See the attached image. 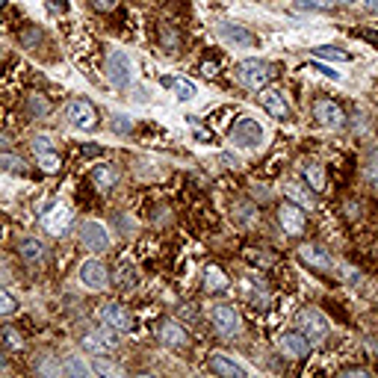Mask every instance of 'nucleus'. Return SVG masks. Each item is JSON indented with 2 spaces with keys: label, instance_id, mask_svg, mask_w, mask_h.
<instances>
[{
  "label": "nucleus",
  "instance_id": "4468645a",
  "mask_svg": "<svg viewBox=\"0 0 378 378\" xmlns=\"http://www.w3.org/2000/svg\"><path fill=\"white\" fill-rule=\"evenodd\" d=\"M278 222H281V228L290 233V236H302L305 233V213L298 204H281V210H278Z\"/></svg>",
  "mask_w": 378,
  "mask_h": 378
},
{
  "label": "nucleus",
  "instance_id": "f704fd0d",
  "mask_svg": "<svg viewBox=\"0 0 378 378\" xmlns=\"http://www.w3.org/2000/svg\"><path fill=\"white\" fill-rule=\"evenodd\" d=\"M36 369L42 372V375H48V372H51V375H59V372H63V367L53 364L51 357H38V361H36Z\"/></svg>",
  "mask_w": 378,
  "mask_h": 378
},
{
  "label": "nucleus",
  "instance_id": "c756f323",
  "mask_svg": "<svg viewBox=\"0 0 378 378\" xmlns=\"http://www.w3.org/2000/svg\"><path fill=\"white\" fill-rule=\"evenodd\" d=\"M160 38H163V48L169 53H177V48H181V38H177V33L169 24H160Z\"/></svg>",
  "mask_w": 378,
  "mask_h": 378
},
{
  "label": "nucleus",
  "instance_id": "9b49d317",
  "mask_svg": "<svg viewBox=\"0 0 378 378\" xmlns=\"http://www.w3.org/2000/svg\"><path fill=\"white\" fill-rule=\"evenodd\" d=\"M210 320H213V328L219 331V337H233L240 334V316L231 305H216L210 310Z\"/></svg>",
  "mask_w": 378,
  "mask_h": 378
},
{
  "label": "nucleus",
  "instance_id": "37998d69",
  "mask_svg": "<svg viewBox=\"0 0 378 378\" xmlns=\"http://www.w3.org/2000/svg\"><path fill=\"white\" fill-rule=\"evenodd\" d=\"M12 278V269H9V263H6V257L0 254V281H9Z\"/></svg>",
  "mask_w": 378,
  "mask_h": 378
},
{
  "label": "nucleus",
  "instance_id": "a19ab883",
  "mask_svg": "<svg viewBox=\"0 0 378 378\" xmlns=\"http://www.w3.org/2000/svg\"><path fill=\"white\" fill-rule=\"evenodd\" d=\"M89 4L98 9V12H112L118 6V0H89Z\"/></svg>",
  "mask_w": 378,
  "mask_h": 378
},
{
  "label": "nucleus",
  "instance_id": "f8f14e48",
  "mask_svg": "<svg viewBox=\"0 0 378 378\" xmlns=\"http://www.w3.org/2000/svg\"><path fill=\"white\" fill-rule=\"evenodd\" d=\"M261 104H263V110L272 118H278V122H287V118L293 115V110H290L281 89H261Z\"/></svg>",
  "mask_w": 378,
  "mask_h": 378
},
{
  "label": "nucleus",
  "instance_id": "c85d7f7f",
  "mask_svg": "<svg viewBox=\"0 0 378 378\" xmlns=\"http://www.w3.org/2000/svg\"><path fill=\"white\" fill-rule=\"evenodd\" d=\"M0 169H6L12 174H24V160L21 157H15V154H0Z\"/></svg>",
  "mask_w": 378,
  "mask_h": 378
},
{
  "label": "nucleus",
  "instance_id": "2eb2a0df",
  "mask_svg": "<svg viewBox=\"0 0 378 378\" xmlns=\"http://www.w3.org/2000/svg\"><path fill=\"white\" fill-rule=\"evenodd\" d=\"M101 320H104L107 328H112V331H118V334H125V331L133 328V316H130L122 305H104V308H101Z\"/></svg>",
  "mask_w": 378,
  "mask_h": 378
},
{
  "label": "nucleus",
  "instance_id": "6e6552de",
  "mask_svg": "<svg viewBox=\"0 0 378 378\" xmlns=\"http://www.w3.org/2000/svg\"><path fill=\"white\" fill-rule=\"evenodd\" d=\"M313 115L316 122H320L322 127H331V130H340L346 125V112L340 110V104L331 101V98H322V101L313 104Z\"/></svg>",
  "mask_w": 378,
  "mask_h": 378
},
{
  "label": "nucleus",
  "instance_id": "412c9836",
  "mask_svg": "<svg viewBox=\"0 0 378 378\" xmlns=\"http://www.w3.org/2000/svg\"><path fill=\"white\" fill-rule=\"evenodd\" d=\"M160 340L166 343V346H174V349H181V346H187V331L177 325V322H172V320H163L160 322Z\"/></svg>",
  "mask_w": 378,
  "mask_h": 378
},
{
  "label": "nucleus",
  "instance_id": "39448f33",
  "mask_svg": "<svg viewBox=\"0 0 378 378\" xmlns=\"http://www.w3.org/2000/svg\"><path fill=\"white\" fill-rule=\"evenodd\" d=\"M80 243L92 254H104L110 248V231H107V225L104 222H95V219L83 222L80 225Z\"/></svg>",
  "mask_w": 378,
  "mask_h": 378
},
{
  "label": "nucleus",
  "instance_id": "e433bc0d",
  "mask_svg": "<svg viewBox=\"0 0 378 378\" xmlns=\"http://www.w3.org/2000/svg\"><path fill=\"white\" fill-rule=\"evenodd\" d=\"M4 337H6V343H9L12 349H24V337L18 334V328H6Z\"/></svg>",
  "mask_w": 378,
  "mask_h": 378
},
{
  "label": "nucleus",
  "instance_id": "a18cd8bd",
  "mask_svg": "<svg viewBox=\"0 0 378 378\" xmlns=\"http://www.w3.org/2000/svg\"><path fill=\"white\" fill-rule=\"evenodd\" d=\"M364 6H367L369 12H378V0H364Z\"/></svg>",
  "mask_w": 378,
  "mask_h": 378
},
{
  "label": "nucleus",
  "instance_id": "58836bf2",
  "mask_svg": "<svg viewBox=\"0 0 378 378\" xmlns=\"http://www.w3.org/2000/svg\"><path fill=\"white\" fill-rule=\"evenodd\" d=\"M112 130L115 133H130V118L127 115H115L112 118Z\"/></svg>",
  "mask_w": 378,
  "mask_h": 378
},
{
  "label": "nucleus",
  "instance_id": "6ab92c4d",
  "mask_svg": "<svg viewBox=\"0 0 378 378\" xmlns=\"http://www.w3.org/2000/svg\"><path fill=\"white\" fill-rule=\"evenodd\" d=\"M210 369L216 375H228V378H246L248 375L246 367H240L236 361H231V357H225V355H213L210 357Z\"/></svg>",
  "mask_w": 378,
  "mask_h": 378
},
{
  "label": "nucleus",
  "instance_id": "2f4dec72",
  "mask_svg": "<svg viewBox=\"0 0 378 378\" xmlns=\"http://www.w3.org/2000/svg\"><path fill=\"white\" fill-rule=\"evenodd\" d=\"M30 148H33L36 154H45V151H53V139H51L48 133H36V136H33V142H30Z\"/></svg>",
  "mask_w": 378,
  "mask_h": 378
},
{
  "label": "nucleus",
  "instance_id": "473e14b6",
  "mask_svg": "<svg viewBox=\"0 0 378 378\" xmlns=\"http://www.w3.org/2000/svg\"><path fill=\"white\" fill-rule=\"evenodd\" d=\"M12 313H18L15 295H9L6 290H0V316H12Z\"/></svg>",
  "mask_w": 378,
  "mask_h": 378
},
{
  "label": "nucleus",
  "instance_id": "aec40b11",
  "mask_svg": "<svg viewBox=\"0 0 378 378\" xmlns=\"http://www.w3.org/2000/svg\"><path fill=\"white\" fill-rule=\"evenodd\" d=\"M284 195L290 198L293 204H298V207H302V210H313V207H316V198H313V192H308V187L295 184V181H287V184H284Z\"/></svg>",
  "mask_w": 378,
  "mask_h": 378
},
{
  "label": "nucleus",
  "instance_id": "dca6fc26",
  "mask_svg": "<svg viewBox=\"0 0 378 378\" xmlns=\"http://www.w3.org/2000/svg\"><path fill=\"white\" fill-rule=\"evenodd\" d=\"M278 346H281V352L287 357H308V352H310V340H308L302 331H287V334H281V337H278Z\"/></svg>",
  "mask_w": 378,
  "mask_h": 378
},
{
  "label": "nucleus",
  "instance_id": "f03ea898",
  "mask_svg": "<svg viewBox=\"0 0 378 378\" xmlns=\"http://www.w3.org/2000/svg\"><path fill=\"white\" fill-rule=\"evenodd\" d=\"M38 225H42L51 236H65L71 228V207L63 201H51L42 216H38Z\"/></svg>",
  "mask_w": 378,
  "mask_h": 378
},
{
  "label": "nucleus",
  "instance_id": "49530a36",
  "mask_svg": "<svg viewBox=\"0 0 378 378\" xmlns=\"http://www.w3.org/2000/svg\"><path fill=\"white\" fill-rule=\"evenodd\" d=\"M0 148H9V136L4 130H0Z\"/></svg>",
  "mask_w": 378,
  "mask_h": 378
},
{
  "label": "nucleus",
  "instance_id": "8fccbe9b",
  "mask_svg": "<svg viewBox=\"0 0 378 378\" xmlns=\"http://www.w3.org/2000/svg\"><path fill=\"white\" fill-rule=\"evenodd\" d=\"M346 4H355V0H346Z\"/></svg>",
  "mask_w": 378,
  "mask_h": 378
},
{
  "label": "nucleus",
  "instance_id": "423d86ee",
  "mask_svg": "<svg viewBox=\"0 0 378 378\" xmlns=\"http://www.w3.org/2000/svg\"><path fill=\"white\" fill-rule=\"evenodd\" d=\"M231 142L240 145V148H261V142H263L261 122H254V118H240V122L231 127Z\"/></svg>",
  "mask_w": 378,
  "mask_h": 378
},
{
  "label": "nucleus",
  "instance_id": "1a4fd4ad",
  "mask_svg": "<svg viewBox=\"0 0 378 378\" xmlns=\"http://www.w3.org/2000/svg\"><path fill=\"white\" fill-rule=\"evenodd\" d=\"M80 284L86 290H92V293L107 290V284H110L107 266L101 261H95V257H92V261H83V266H80Z\"/></svg>",
  "mask_w": 378,
  "mask_h": 378
},
{
  "label": "nucleus",
  "instance_id": "ddd939ff",
  "mask_svg": "<svg viewBox=\"0 0 378 378\" xmlns=\"http://www.w3.org/2000/svg\"><path fill=\"white\" fill-rule=\"evenodd\" d=\"M83 349L86 352H92V355H107V352H112L115 346H118V334L110 328V331H89V334H83Z\"/></svg>",
  "mask_w": 378,
  "mask_h": 378
},
{
  "label": "nucleus",
  "instance_id": "79ce46f5",
  "mask_svg": "<svg viewBox=\"0 0 378 378\" xmlns=\"http://www.w3.org/2000/svg\"><path fill=\"white\" fill-rule=\"evenodd\" d=\"M21 42H24V45L42 42V33H38V30H21Z\"/></svg>",
  "mask_w": 378,
  "mask_h": 378
},
{
  "label": "nucleus",
  "instance_id": "f3484780",
  "mask_svg": "<svg viewBox=\"0 0 378 378\" xmlns=\"http://www.w3.org/2000/svg\"><path fill=\"white\" fill-rule=\"evenodd\" d=\"M298 257H302L308 266H316V269H331V266H334L331 254H328L322 246H313V243H308V246L298 248Z\"/></svg>",
  "mask_w": 378,
  "mask_h": 378
},
{
  "label": "nucleus",
  "instance_id": "a878e982",
  "mask_svg": "<svg viewBox=\"0 0 378 378\" xmlns=\"http://www.w3.org/2000/svg\"><path fill=\"white\" fill-rule=\"evenodd\" d=\"M313 56H316V59H328V63H352V53H349V51H337V48H331V45L313 48Z\"/></svg>",
  "mask_w": 378,
  "mask_h": 378
},
{
  "label": "nucleus",
  "instance_id": "f257e3e1",
  "mask_svg": "<svg viewBox=\"0 0 378 378\" xmlns=\"http://www.w3.org/2000/svg\"><path fill=\"white\" fill-rule=\"evenodd\" d=\"M272 77H275V68L269 63H263V59H243V63L236 65V80L251 92L266 89Z\"/></svg>",
  "mask_w": 378,
  "mask_h": 378
},
{
  "label": "nucleus",
  "instance_id": "c9c22d12",
  "mask_svg": "<svg viewBox=\"0 0 378 378\" xmlns=\"http://www.w3.org/2000/svg\"><path fill=\"white\" fill-rule=\"evenodd\" d=\"M27 110H30L33 115H45V112H51V104H48V101H42L38 95H33L30 101H27Z\"/></svg>",
  "mask_w": 378,
  "mask_h": 378
},
{
  "label": "nucleus",
  "instance_id": "5701e85b",
  "mask_svg": "<svg viewBox=\"0 0 378 378\" xmlns=\"http://www.w3.org/2000/svg\"><path fill=\"white\" fill-rule=\"evenodd\" d=\"M204 287L210 293H228L231 290V281H228V275L219 269V266H207L204 269Z\"/></svg>",
  "mask_w": 378,
  "mask_h": 378
},
{
  "label": "nucleus",
  "instance_id": "7c9ffc66",
  "mask_svg": "<svg viewBox=\"0 0 378 378\" xmlns=\"http://www.w3.org/2000/svg\"><path fill=\"white\" fill-rule=\"evenodd\" d=\"M38 166H42V172H59V166H63V160H59V154L56 151H45V154H38Z\"/></svg>",
  "mask_w": 378,
  "mask_h": 378
},
{
  "label": "nucleus",
  "instance_id": "bb28decb",
  "mask_svg": "<svg viewBox=\"0 0 378 378\" xmlns=\"http://www.w3.org/2000/svg\"><path fill=\"white\" fill-rule=\"evenodd\" d=\"M63 372H68V375H77V378H86V375H92V364H86L83 357H65Z\"/></svg>",
  "mask_w": 378,
  "mask_h": 378
},
{
  "label": "nucleus",
  "instance_id": "a211bd4d",
  "mask_svg": "<svg viewBox=\"0 0 378 378\" xmlns=\"http://www.w3.org/2000/svg\"><path fill=\"white\" fill-rule=\"evenodd\" d=\"M18 254H21L27 263H42L48 248H45V243L38 240V236H24V240L18 243Z\"/></svg>",
  "mask_w": 378,
  "mask_h": 378
},
{
  "label": "nucleus",
  "instance_id": "3c124183",
  "mask_svg": "<svg viewBox=\"0 0 378 378\" xmlns=\"http://www.w3.org/2000/svg\"><path fill=\"white\" fill-rule=\"evenodd\" d=\"M0 233H4V231H0Z\"/></svg>",
  "mask_w": 378,
  "mask_h": 378
},
{
  "label": "nucleus",
  "instance_id": "c03bdc74",
  "mask_svg": "<svg viewBox=\"0 0 378 378\" xmlns=\"http://www.w3.org/2000/svg\"><path fill=\"white\" fill-rule=\"evenodd\" d=\"M48 4H51L56 12H65V0H48Z\"/></svg>",
  "mask_w": 378,
  "mask_h": 378
},
{
  "label": "nucleus",
  "instance_id": "ea45409f",
  "mask_svg": "<svg viewBox=\"0 0 378 378\" xmlns=\"http://www.w3.org/2000/svg\"><path fill=\"white\" fill-rule=\"evenodd\" d=\"M310 68H313V71H320V74H325V77H331V80H340V71H334L331 65H322V63H310Z\"/></svg>",
  "mask_w": 378,
  "mask_h": 378
},
{
  "label": "nucleus",
  "instance_id": "7ed1b4c3",
  "mask_svg": "<svg viewBox=\"0 0 378 378\" xmlns=\"http://www.w3.org/2000/svg\"><path fill=\"white\" fill-rule=\"evenodd\" d=\"M107 80L115 86V89H127L133 83V63L125 51H110L107 56Z\"/></svg>",
  "mask_w": 378,
  "mask_h": 378
},
{
  "label": "nucleus",
  "instance_id": "b1692460",
  "mask_svg": "<svg viewBox=\"0 0 378 378\" xmlns=\"http://www.w3.org/2000/svg\"><path fill=\"white\" fill-rule=\"evenodd\" d=\"M302 174H305V181L310 184L313 192H322L325 189V172L320 163H302Z\"/></svg>",
  "mask_w": 378,
  "mask_h": 378
},
{
  "label": "nucleus",
  "instance_id": "4c0bfd02",
  "mask_svg": "<svg viewBox=\"0 0 378 378\" xmlns=\"http://www.w3.org/2000/svg\"><path fill=\"white\" fill-rule=\"evenodd\" d=\"M92 372H104V375H122V369H118V367H112V364H107V361H95V364H92Z\"/></svg>",
  "mask_w": 378,
  "mask_h": 378
},
{
  "label": "nucleus",
  "instance_id": "09e8293b",
  "mask_svg": "<svg viewBox=\"0 0 378 378\" xmlns=\"http://www.w3.org/2000/svg\"><path fill=\"white\" fill-rule=\"evenodd\" d=\"M6 367V357H4V352H0V369H4Z\"/></svg>",
  "mask_w": 378,
  "mask_h": 378
},
{
  "label": "nucleus",
  "instance_id": "72a5a7b5",
  "mask_svg": "<svg viewBox=\"0 0 378 378\" xmlns=\"http://www.w3.org/2000/svg\"><path fill=\"white\" fill-rule=\"evenodd\" d=\"M115 281L122 284V287H127V290H133V287H136V272H133L130 266L118 269V272H115Z\"/></svg>",
  "mask_w": 378,
  "mask_h": 378
},
{
  "label": "nucleus",
  "instance_id": "0eeeda50",
  "mask_svg": "<svg viewBox=\"0 0 378 378\" xmlns=\"http://www.w3.org/2000/svg\"><path fill=\"white\" fill-rule=\"evenodd\" d=\"M216 36L233 48H257V36L251 30H246L243 24H233V21H219Z\"/></svg>",
  "mask_w": 378,
  "mask_h": 378
},
{
  "label": "nucleus",
  "instance_id": "20e7f679",
  "mask_svg": "<svg viewBox=\"0 0 378 378\" xmlns=\"http://www.w3.org/2000/svg\"><path fill=\"white\" fill-rule=\"evenodd\" d=\"M295 322H298V331H302L310 343H322L325 337H328V320H325L320 310H313V308L298 310Z\"/></svg>",
  "mask_w": 378,
  "mask_h": 378
},
{
  "label": "nucleus",
  "instance_id": "9d476101",
  "mask_svg": "<svg viewBox=\"0 0 378 378\" xmlns=\"http://www.w3.org/2000/svg\"><path fill=\"white\" fill-rule=\"evenodd\" d=\"M65 115H68V122H71V127H77V130H95V125H98V112H95V107L89 104V101H71L68 107H65Z\"/></svg>",
  "mask_w": 378,
  "mask_h": 378
},
{
  "label": "nucleus",
  "instance_id": "393cba45",
  "mask_svg": "<svg viewBox=\"0 0 378 378\" xmlns=\"http://www.w3.org/2000/svg\"><path fill=\"white\" fill-rule=\"evenodd\" d=\"M163 83H169L172 89H174V98L177 101H192V98L198 95V86L195 83H189V80H184V77H177V80H163Z\"/></svg>",
  "mask_w": 378,
  "mask_h": 378
},
{
  "label": "nucleus",
  "instance_id": "de8ad7c7",
  "mask_svg": "<svg viewBox=\"0 0 378 378\" xmlns=\"http://www.w3.org/2000/svg\"><path fill=\"white\" fill-rule=\"evenodd\" d=\"M204 74H207V77H213V74H216V63H213V65L207 63V65H204Z\"/></svg>",
  "mask_w": 378,
  "mask_h": 378
},
{
  "label": "nucleus",
  "instance_id": "4be33fe9",
  "mask_svg": "<svg viewBox=\"0 0 378 378\" xmlns=\"http://www.w3.org/2000/svg\"><path fill=\"white\" fill-rule=\"evenodd\" d=\"M92 184H95V189L110 192V189L118 184V172H115L112 166H107V163L95 166V169H92Z\"/></svg>",
  "mask_w": 378,
  "mask_h": 378
},
{
  "label": "nucleus",
  "instance_id": "cd10ccee",
  "mask_svg": "<svg viewBox=\"0 0 378 378\" xmlns=\"http://www.w3.org/2000/svg\"><path fill=\"white\" fill-rule=\"evenodd\" d=\"M334 0H295L293 9L298 12H328Z\"/></svg>",
  "mask_w": 378,
  "mask_h": 378
}]
</instances>
